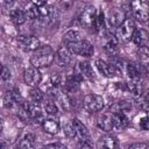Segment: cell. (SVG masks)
Masks as SVG:
<instances>
[{
    "instance_id": "cell-20",
    "label": "cell",
    "mask_w": 149,
    "mask_h": 149,
    "mask_svg": "<svg viewBox=\"0 0 149 149\" xmlns=\"http://www.w3.org/2000/svg\"><path fill=\"white\" fill-rule=\"evenodd\" d=\"M97 126L104 130V132H109L113 128V120H112V114L111 113H104L97 119Z\"/></svg>"
},
{
    "instance_id": "cell-28",
    "label": "cell",
    "mask_w": 149,
    "mask_h": 149,
    "mask_svg": "<svg viewBox=\"0 0 149 149\" xmlns=\"http://www.w3.org/2000/svg\"><path fill=\"white\" fill-rule=\"evenodd\" d=\"M80 40H81V34L78 30H69L63 36V41L66 44L72 43V42H77V41H80Z\"/></svg>"
},
{
    "instance_id": "cell-34",
    "label": "cell",
    "mask_w": 149,
    "mask_h": 149,
    "mask_svg": "<svg viewBox=\"0 0 149 149\" xmlns=\"http://www.w3.org/2000/svg\"><path fill=\"white\" fill-rule=\"evenodd\" d=\"M64 134L70 137V139H73L74 137V130H73V127H72V123H68L65 127H64Z\"/></svg>"
},
{
    "instance_id": "cell-23",
    "label": "cell",
    "mask_w": 149,
    "mask_h": 149,
    "mask_svg": "<svg viewBox=\"0 0 149 149\" xmlns=\"http://www.w3.org/2000/svg\"><path fill=\"white\" fill-rule=\"evenodd\" d=\"M112 120H113V127H115L116 129H125L129 125V120L125 113L112 114Z\"/></svg>"
},
{
    "instance_id": "cell-5",
    "label": "cell",
    "mask_w": 149,
    "mask_h": 149,
    "mask_svg": "<svg viewBox=\"0 0 149 149\" xmlns=\"http://www.w3.org/2000/svg\"><path fill=\"white\" fill-rule=\"evenodd\" d=\"M97 16V9L94 6H87L81 10L78 16V22L84 28H92V24Z\"/></svg>"
},
{
    "instance_id": "cell-11",
    "label": "cell",
    "mask_w": 149,
    "mask_h": 149,
    "mask_svg": "<svg viewBox=\"0 0 149 149\" xmlns=\"http://www.w3.org/2000/svg\"><path fill=\"white\" fill-rule=\"evenodd\" d=\"M126 20V13L123 9L120 8H111L107 14V21L111 27L118 28L123 21Z\"/></svg>"
},
{
    "instance_id": "cell-39",
    "label": "cell",
    "mask_w": 149,
    "mask_h": 149,
    "mask_svg": "<svg viewBox=\"0 0 149 149\" xmlns=\"http://www.w3.org/2000/svg\"><path fill=\"white\" fill-rule=\"evenodd\" d=\"M3 129V119L0 116V132Z\"/></svg>"
},
{
    "instance_id": "cell-33",
    "label": "cell",
    "mask_w": 149,
    "mask_h": 149,
    "mask_svg": "<svg viewBox=\"0 0 149 149\" xmlns=\"http://www.w3.org/2000/svg\"><path fill=\"white\" fill-rule=\"evenodd\" d=\"M137 57L141 63H147L148 62V48L147 47H141L137 50Z\"/></svg>"
},
{
    "instance_id": "cell-38",
    "label": "cell",
    "mask_w": 149,
    "mask_h": 149,
    "mask_svg": "<svg viewBox=\"0 0 149 149\" xmlns=\"http://www.w3.org/2000/svg\"><path fill=\"white\" fill-rule=\"evenodd\" d=\"M0 77H1V79H3V80L9 79V78H10V71H9L7 68H3V69H2V71H1Z\"/></svg>"
},
{
    "instance_id": "cell-24",
    "label": "cell",
    "mask_w": 149,
    "mask_h": 149,
    "mask_svg": "<svg viewBox=\"0 0 149 149\" xmlns=\"http://www.w3.org/2000/svg\"><path fill=\"white\" fill-rule=\"evenodd\" d=\"M118 45H119L118 38L112 35V36H108V38H107V41H106V43L104 45V49H105V51L107 54H109L112 56H115L118 54V50H119Z\"/></svg>"
},
{
    "instance_id": "cell-17",
    "label": "cell",
    "mask_w": 149,
    "mask_h": 149,
    "mask_svg": "<svg viewBox=\"0 0 149 149\" xmlns=\"http://www.w3.org/2000/svg\"><path fill=\"white\" fill-rule=\"evenodd\" d=\"M98 149H118L119 141L113 135H104L98 140Z\"/></svg>"
},
{
    "instance_id": "cell-40",
    "label": "cell",
    "mask_w": 149,
    "mask_h": 149,
    "mask_svg": "<svg viewBox=\"0 0 149 149\" xmlns=\"http://www.w3.org/2000/svg\"><path fill=\"white\" fill-rule=\"evenodd\" d=\"M2 69H3V66H2V64L0 63V74H1V71H2Z\"/></svg>"
},
{
    "instance_id": "cell-3",
    "label": "cell",
    "mask_w": 149,
    "mask_h": 149,
    "mask_svg": "<svg viewBox=\"0 0 149 149\" xmlns=\"http://www.w3.org/2000/svg\"><path fill=\"white\" fill-rule=\"evenodd\" d=\"M83 105H84V108L90 113L99 112L104 107V98L99 94L90 93V94H86L84 97Z\"/></svg>"
},
{
    "instance_id": "cell-12",
    "label": "cell",
    "mask_w": 149,
    "mask_h": 149,
    "mask_svg": "<svg viewBox=\"0 0 149 149\" xmlns=\"http://www.w3.org/2000/svg\"><path fill=\"white\" fill-rule=\"evenodd\" d=\"M95 66L99 70V72L102 76L107 77V78H114V77H118V76L121 74V72L118 69H115L113 65H111L109 63H107L102 59H97L95 61Z\"/></svg>"
},
{
    "instance_id": "cell-29",
    "label": "cell",
    "mask_w": 149,
    "mask_h": 149,
    "mask_svg": "<svg viewBox=\"0 0 149 149\" xmlns=\"http://www.w3.org/2000/svg\"><path fill=\"white\" fill-rule=\"evenodd\" d=\"M29 95H30V99L33 102H36V104H40L44 100V93L37 88V87H33L29 92Z\"/></svg>"
},
{
    "instance_id": "cell-15",
    "label": "cell",
    "mask_w": 149,
    "mask_h": 149,
    "mask_svg": "<svg viewBox=\"0 0 149 149\" xmlns=\"http://www.w3.org/2000/svg\"><path fill=\"white\" fill-rule=\"evenodd\" d=\"M20 101H21V95H20L19 90H16V88L6 91V93L3 94V98H2V102L6 108H12V107L19 105Z\"/></svg>"
},
{
    "instance_id": "cell-1",
    "label": "cell",
    "mask_w": 149,
    "mask_h": 149,
    "mask_svg": "<svg viewBox=\"0 0 149 149\" xmlns=\"http://www.w3.org/2000/svg\"><path fill=\"white\" fill-rule=\"evenodd\" d=\"M55 50L50 45H41L33 52L30 57V64L36 69L47 68L55 61Z\"/></svg>"
},
{
    "instance_id": "cell-26",
    "label": "cell",
    "mask_w": 149,
    "mask_h": 149,
    "mask_svg": "<svg viewBox=\"0 0 149 149\" xmlns=\"http://www.w3.org/2000/svg\"><path fill=\"white\" fill-rule=\"evenodd\" d=\"M91 29H92L94 33H97V34L104 31V29H105V14H104L102 12L97 13L95 20H94V22H93Z\"/></svg>"
},
{
    "instance_id": "cell-2",
    "label": "cell",
    "mask_w": 149,
    "mask_h": 149,
    "mask_svg": "<svg viewBox=\"0 0 149 149\" xmlns=\"http://www.w3.org/2000/svg\"><path fill=\"white\" fill-rule=\"evenodd\" d=\"M66 48L70 50L72 55H78L83 57H91L94 52V48L91 42L87 40H80L77 42H72L66 44Z\"/></svg>"
},
{
    "instance_id": "cell-30",
    "label": "cell",
    "mask_w": 149,
    "mask_h": 149,
    "mask_svg": "<svg viewBox=\"0 0 149 149\" xmlns=\"http://www.w3.org/2000/svg\"><path fill=\"white\" fill-rule=\"evenodd\" d=\"M135 105H136L137 108H140V109H142V111H144V112L148 111V95H147L146 92H143L141 95H139V97L136 98Z\"/></svg>"
},
{
    "instance_id": "cell-16",
    "label": "cell",
    "mask_w": 149,
    "mask_h": 149,
    "mask_svg": "<svg viewBox=\"0 0 149 149\" xmlns=\"http://www.w3.org/2000/svg\"><path fill=\"white\" fill-rule=\"evenodd\" d=\"M55 59H56V63L58 66L64 68L71 63L72 54L70 52V50L66 47H61V48H58V50L55 54Z\"/></svg>"
},
{
    "instance_id": "cell-14",
    "label": "cell",
    "mask_w": 149,
    "mask_h": 149,
    "mask_svg": "<svg viewBox=\"0 0 149 149\" xmlns=\"http://www.w3.org/2000/svg\"><path fill=\"white\" fill-rule=\"evenodd\" d=\"M17 43L20 47L27 51H35L37 48L41 47L40 40L35 36H19Z\"/></svg>"
},
{
    "instance_id": "cell-31",
    "label": "cell",
    "mask_w": 149,
    "mask_h": 149,
    "mask_svg": "<svg viewBox=\"0 0 149 149\" xmlns=\"http://www.w3.org/2000/svg\"><path fill=\"white\" fill-rule=\"evenodd\" d=\"M44 109H45V112H47L49 115H57V114H58V112H59L58 105H57L55 101H50V102L45 104Z\"/></svg>"
},
{
    "instance_id": "cell-10",
    "label": "cell",
    "mask_w": 149,
    "mask_h": 149,
    "mask_svg": "<svg viewBox=\"0 0 149 149\" xmlns=\"http://www.w3.org/2000/svg\"><path fill=\"white\" fill-rule=\"evenodd\" d=\"M23 79L27 85H29L31 87H37L38 84L42 81V73L40 72L38 69H36L34 66H28L24 70Z\"/></svg>"
},
{
    "instance_id": "cell-9",
    "label": "cell",
    "mask_w": 149,
    "mask_h": 149,
    "mask_svg": "<svg viewBox=\"0 0 149 149\" xmlns=\"http://www.w3.org/2000/svg\"><path fill=\"white\" fill-rule=\"evenodd\" d=\"M35 144V135L29 130H22L15 142L16 149H31Z\"/></svg>"
},
{
    "instance_id": "cell-8",
    "label": "cell",
    "mask_w": 149,
    "mask_h": 149,
    "mask_svg": "<svg viewBox=\"0 0 149 149\" xmlns=\"http://www.w3.org/2000/svg\"><path fill=\"white\" fill-rule=\"evenodd\" d=\"M73 130H74V137L79 141V143H85V142H91V136L90 133L86 128V126L78 119H73L71 121Z\"/></svg>"
},
{
    "instance_id": "cell-13",
    "label": "cell",
    "mask_w": 149,
    "mask_h": 149,
    "mask_svg": "<svg viewBox=\"0 0 149 149\" xmlns=\"http://www.w3.org/2000/svg\"><path fill=\"white\" fill-rule=\"evenodd\" d=\"M73 74H76L77 77H79L80 79H92L94 77V72H93V69L91 66V64L87 62V61H81L77 64L76 66V70L73 72Z\"/></svg>"
},
{
    "instance_id": "cell-37",
    "label": "cell",
    "mask_w": 149,
    "mask_h": 149,
    "mask_svg": "<svg viewBox=\"0 0 149 149\" xmlns=\"http://www.w3.org/2000/svg\"><path fill=\"white\" fill-rule=\"evenodd\" d=\"M128 149H148V144L140 142V143H133L128 147Z\"/></svg>"
},
{
    "instance_id": "cell-35",
    "label": "cell",
    "mask_w": 149,
    "mask_h": 149,
    "mask_svg": "<svg viewBox=\"0 0 149 149\" xmlns=\"http://www.w3.org/2000/svg\"><path fill=\"white\" fill-rule=\"evenodd\" d=\"M42 149H66V147H65L64 144L57 142V143H50V144H47V146H44Z\"/></svg>"
},
{
    "instance_id": "cell-4",
    "label": "cell",
    "mask_w": 149,
    "mask_h": 149,
    "mask_svg": "<svg viewBox=\"0 0 149 149\" xmlns=\"http://www.w3.org/2000/svg\"><path fill=\"white\" fill-rule=\"evenodd\" d=\"M130 10L134 19L139 22H147L148 20V2L147 1H133L130 2Z\"/></svg>"
},
{
    "instance_id": "cell-22",
    "label": "cell",
    "mask_w": 149,
    "mask_h": 149,
    "mask_svg": "<svg viewBox=\"0 0 149 149\" xmlns=\"http://www.w3.org/2000/svg\"><path fill=\"white\" fill-rule=\"evenodd\" d=\"M9 16H10V20H12L15 24H17V26L23 24V23L27 21V19H28L26 10H23V9H21V8H13V9H10Z\"/></svg>"
},
{
    "instance_id": "cell-21",
    "label": "cell",
    "mask_w": 149,
    "mask_h": 149,
    "mask_svg": "<svg viewBox=\"0 0 149 149\" xmlns=\"http://www.w3.org/2000/svg\"><path fill=\"white\" fill-rule=\"evenodd\" d=\"M132 107V104L128 100H118L116 102H113L109 108H108V113L114 114V113H125L127 111H129Z\"/></svg>"
},
{
    "instance_id": "cell-7",
    "label": "cell",
    "mask_w": 149,
    "mask_h": 149,
    "mask_svg": "<svg viewBox=\"0 0 149 149\" xmlns=\"http://www.w3.org/2000/svg\"><path fill=\"white\" fill-rule=\"evenodd\" d=\"M20 106L23 108V111L26 112L27 116L29 119H33V120H37V119H42L43 116V112H42V107L36 104V102H33V101H24V100H21L20 101Z\"/></svg>"
},
{
    "instance_id": "cell-36",
    "label": "cell",
    "mask_w": 149,
    "mask_h": 149,
    "mask_svg": "<svg viewBox=\"0 0 149 149\" xmlns=\"http://www.w3.org/2000/svg\"><path fill=\"white\" fill-rule=\"evenodd\" d=\"M140 127L143 129V130H148L149 129V120H148V116L144 115L141 120H140Z\"/></svg>"
},
{
    "instance_id": "cell-32",
    "label": "cell",
    "mask_w": 149,
    "mask_h": 149,
    "mask_svg": "<svg viewBox=\"0 0 149 149\" xmlns=\"http://www.w3.org/2000/svg\"><path fill=\"white\" fill-rule=\"evenodd\" d=\"M50 80H51V86L56 88H59V86L63 84V78L61 73H52L50 77Z\"/></svg>"
},
{
    "instance_id": "cell-25",
    "label": "cell",
    "mask_w": 149,
    "mask_h": 149,
    "mask_svg": "<svg viewBox=\"0 0 149 149\" xmlns=\"http://www.w3.org/2000/svg\"><path fill=\"white\" fill-rule=\"evenodd\" d=\"M42 127L45 133L51 134V135H55L59 132V125L54 119H44L42 121Z\"/></svg>"
},
{
    "instance_id": "cell-27",
    "label": "cell",
    "mask_w": 149,
    "mask_h": 149,
    "mask_svg": "<svg viewBox=\"0 0 149 149\" xmlns=\"http://www.w3.org/2000/svg\"><path fill=\"white\" fill-rule=\"evenodd\" d=\"M125 87L128 92L133 93L134 95L139 97L143 93V88H142V84L140 81H134V80H129L128 83L125 84Z\"/></svg>"
},
{
    "instance_id": "cell-6",
    "label": "cell",
    "mask_w": 149,
    "mask_h": 149,
    "mask_svg": "<svg viewBox=\"0 0 149 149\" xmlns=\"http://www.w3.org/2000/svg\"><path fill=\"white\" fill-rule=\"evenodd\" d=\"M134 31H135V22L133 19H126L118 27V36L125 42H128L132 40Z\"/></svg>"
},
{
    "instance_id": "cell-18",
    "label": "cell",
    "mask_w": 149,
    "mask_h": 149,
    "mask_svg": "<svg viewBox=\"0 0 149 149\" xmlns=\"http://www.w3.org/2000/svg\"><path fill=\"white\" fill-rule=\"evenodd\" d=\"M125 68H126V72L130 80L140 81L141 76H142V64L139 65V64L130 62V63H127Z\"/></svg>"
},
{
    "instance_id": "cell-19",
    "label": "cell",
    "mask_w": 149,
    "mask_h": 149,
    "mask_svg": "<svg viewBox=\"0 0 149 149\" xmlns=\"http://www.w3.org/2000/svg\"><path fill=\"white\" fill-rule=\"evenodd\" d=\"M132 40L139 48L147 47V44H148V31L143 28L135 29V31L132 36Z\"/></svg>"
}]
</instances>
